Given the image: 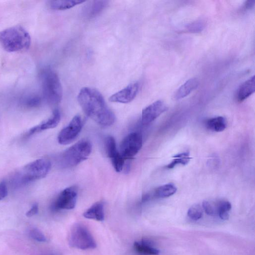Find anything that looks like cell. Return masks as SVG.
Segmentation results:
<instances>
[{
  "label": "cell",
  "mask_w": 255,
  "mask_h": 255,
  "mask_svg": "<svg viewBox=\"0 0 255 255\" xmlns=\"http://www.w3.org/2000/svg\"><path fill=\"white\" fill-rule=\"evenodd\" d=\"M177 191L175 186L168 184L158 188L155 191L154 196L158 198H167L175 194Z\"/></svg>",
  "instance_id": "cell-22"
},
{
  "label": "cell",
  "mask_w": 255,
  "mask_h": 255,
  "mask_svg": "<svg viewBox=\"0 0 255 255\" xmlns=\"http://www.w3.org/2000/svg\"><path fill=\"white\" fill-rule=\"evenodd\" d=\"M134 247L138 253L144 255H158L160 253V251L153 247L151 243L148 240L136 242Z\"/></svg>",
  "instance_id": "cell-19"
},
{
  "label": "cell",
  "mask_w": 255,
  "mask_h": 255,
  "mask_svg": "<svg viewBox=\"0 0 255 255\" xmlns=\"http://www.w3.org/2000/svg\"><path fill=\"white\" fill-rule=\"evenodd\" d=\"M206 22L203 20H197L188 24L186 29L192 33H199L202 32L206 27Z\"/></svg>",
  "instance_id": "cell-25"
},
{
  "label": "cell",
  "mask_w": 255,
  "mask_h": 255,
  "mask_svg": "<svg viewBox=\"0 0 255 255\" xmlns=\"http://www.w3.org/2000/svg\"><path fill=\"white\" fill-rule=\"evenodd\" d=\"M68 243L70 247L83 250L95 249L96 243L85 225L75 223L70 229L68 235Z\"/></svg>",
  "instance_id": "cell-6"
},
{
  "label": "cell",
  "mask_w": 255,
  "mask_h": 255,
  "mask_svg": "<svg viewBox=\"0 0 255 255\" xmlns=\"http://www.w3.org/2000/svg\"><path fill=\"white\" fill-rule=\"evenodd\" d=\"M92 146L90 141L81 140L64 151L60 156L61 165L65 168L78 166L91 154Z\"/></svg>",
  "instance_id": "cell-5"
},
{
  "label": "cell",
  "mask_w": 255,
  "mask_h": 255,
  "mask_svg": "<svg viewBox=\"0 0 255 255\" xmlns=\"http://www.w3.org/2000/svg\"><path fill=\"white\" fill-rule=\"evenodd\" d=\"M108 5L107 1H94L86 6L84 12L86 17L92 18L103 12Z\"/></svg>",
  "instance_id": "cell-16"
},
{
  "label": "cell",
  "mask_w": 255,
  "mask_h": 255,
  "mask_svg": "<svg viewBox=\"0 0 255 255\" xmlns=\"http://www.w3.org/2000/svg\"><path fill=\"white\" fill-rule=\"evenodd\" d=\"M255 76L244 83L238 89L236 97L239 103H242L255 92Z\"/></svg>",
  "instance_id": "cell-15"
},
{
  "label": "cell",
  "mask_w": 255,
  "mask_h": 255,
  "mask_svg": "<svg viewBox=\"0 0 255 255\" xmlns=\"http://www.w3.org/2000/svg\"><path fill=\"white\" fill-rule=\"evenodd\" d=\"M82 0H57L48 2V7L55 10H65L85 3Z\"/></svg>",
  "instance_id": "cell-18"
},
{
  "label": "cell",
  "mask_w": 255,
  "mask_h": 255,
  "mask_svg": "<svg viewBox=\"0 0 255 255\" xmlns=\"http://www.w3.org/2000/svg\"><path fill=\"white\" fill-rule=\"evenodd\" d=\"M188 215L191 219L196 221L202 217L203 211L199 206L195 205L189 209L188 212Z\"/></svg>",
  "instance_id": "cell-26"
},
{
  "label": "cell",
  "mask_w": 255,
  "mask_h": 255,
  "mask_svg": "<svg viewBox=\"0 0 255 255\" xmlns=\"http://www.w3.org/2000/svg\"><path fill=\"white\" fill-rule=\"evenodd\" d=\"M31 43L29 33L20 25L0 32V44L8 52L27 50Z\"/></svg>",
  "instance_id": "cell-3"
},
{
  "label": "cell",
  "mask_w": 255,
  "mask_h": 255,
  "mask_svg": "<svg viewBox=\"0 0 255 255\" xmlns=\"http://www.w3.org/2000/svg\"><path fill=\"white\" fill-rule=\"evenodd\" d=\"M216 214L222 220H227L229 217V212L232 209L231 203L226 200H221L215 204Z\"/></svg>",
  "instance_id": "cell-21"
},
{
  "label": "cell",
  "mask_w": 255,
  "mask_h": 255,
  "mask_svg": "<svg viewBox=\"0 0 255 255\" xmlns=\"http://www.w3.org/2000/svg\"><path fill=\"white\" fill-rule=\"evenodd\" d=\"M8 190L7 185L5 182L0 183V200L4 199L8 195Z\"/></svg>",
  "instance_id": "cell-29"
},
{
  "label": "cell",
  "mask_w": 255,
  "mask_h": 255,
  "mask_svg": "<svg viewBox=\"0 0 255 255\" xmlns=\"http://www.w3.org/2000/svg\"><path fill=\"white\" fill-rule=\"evenodd\" d=\"M39 212V205L38 203H35L31 209L26 213V216L29 217L37 215Z\"/></svg>",
  "instance_id": "cell-30"
},
{
  "label": "cell",
  "mask_w": 255,
  "mask_h": 255,
  "mask_svg": "<svg viewBox=\"0 0 255 255\" xmlns=\"http://www.w3.org/2000/svg\"><path fill=\"white\" fill-rule=\"evenodd\" d=\"M140 88L138 83H132L127 87L112 95L109 98L111 103L128 104L136 97Z\"/></svg>",
  "instance_id": "cell-11"
},
{
  "label": "cell",
  "mask_w": 255,
  "mask_h": 255,
  "mask_svg": "<svg viewBox=\"0 0 255 255\" xmlns=\"http://www.w3.org/2000/svg\"><path fill=\"white\" fill-rule=\"evenodd\" d=\"M202 207L206 213L211 216L216 215L215 205L209 201H205L202 203Z\"/></svg>",
  "instance_id": "cell-28"
},
{
  "label": "cell",
  "mask_w": 255,
  "mask_h": 255,
  "mask_svg": "<svg viewBox=\"0 0 255 255\" xmlns=\"http://www.w3.org/2000/svg\"><path fill=\"white\" fill-rule=\"evenodd\" d=\"M209 129L216 132L223 131L227 127V121L225 118L218 116L209 119L206 122Z\"/></svg>",
  "instance_id": "cell-20"
},
{
  "label": "cell",
  "mask_w": 255,
  "mask_h": 255,
  "mask_svg": "<svg viewBox=\"0 0 255 255\" xmlns=\"http://www.w3.org/2000/svg\"><path fill=\"white\" fill-rule=\"evenodd\" d=\"M173 160L166 168L168 169H172L178 165L186 166L188 165L191 160L190 158V153L189 151L181 153L173 157Z\"/></svg>",
  "instance_id": "cell-23"
},
{
  "label": "cell",
  "mask_w": 255,
  "mask_h": 255,
  "mask_svg": "<svg viewBox=\"0 0 255 255\" xmlns=\"http://www.w3.org/2000/svg\"><path fill=\"white\" fill-rule=\"evenodd\" d=\"M199 85V82L196 79H191L187 81L176 91L174 98L177 100L182 99L195 90Z\"/></svg>",
  "instance_id": "cell-17"
},
{
  "label": "cell",
  "mask_w": 255,
  "mask_h": 255,
  "mask_svg": "<svg viewBox=\"0 0 255 255\" xmlns=\"http://www.w3.org/2000/svg\"><path fill=\"white\" fill-rule=\"evenodd\" d=\"M78 100L85 114L98 125L109 127L115 123L114 114L106 105L103 96L96 89L82 88Z\"/></svg>",
  "instance_id": "cell-1"
},
{
  "label": "cell",
  "mask_w": 255,
  "mask_h": 255,
  "mask_svg": "<svg viewBox=\"0 0 255 255\" xmlns=\"http://www.w3.org/2000/svg\"><path fill=\"white\" fill-rule=\"evenodd\" d=\"M82 128V117L79 115H76L59 133L58 137L59 143L63 145L70 144L79 136Z\"/></svg>",
  "instance_id": "cell-9"
},
{
  "label": "cell",
  "mask_w": 255,
  "mask_h": 255,
  "mask_svg": "<svg viewBox=\"0 0 255 255\" xmlns=\"http://www.w3.org/2000/svg\"><path fill=\"white\" fill-rule=\"evenodd\" d=\"M61 120V114L58 109H56L50 118L37 125L25 134V137H30L35 134L43 131L55 128L60 123Z\"/></svg>",
  "instance_id": "cell-13"
},
{
  "label": "cell",
  "mask_w": 255,
  "mask_h": 255,
  "mask_svg": "<svg viewBox=\"0 0 255 255\" xmlns=\"http://www.w3.org/2000/svg\"><path fill=\"white\" fill-rule=\"evenodd\" d=\"M106 151L108 157L110 159L112 165L117 172H121L125 166V159L118 150L115 139L109 136L105 142Z\"/></svg>",
  "instance_id": "cell-10"
},
{
  "label": "cell",
  "mask_w": 255,
  "mask_h": 255,
  "mask_svg": "<svg viewBox=\"0 0 255 255\" xmlns=\"http://www.w3.org/2000/svg\"><path fill=\"white\" fill-rule=\"evenodd\" d=\"M255 5V1H248L245 4V8L246 9H250L252 8Z\"/></svg>",
  "instance_id": "cell-31"
},
{
  "label": "cell",
  "mask_w": 255,
  "mask_h": 255,
  "mask_svg": "<svg viewBox=\"0 0 255 255\" xmlns=\"http://www.w3.org/2000/svg\"><path fill=\"white\" fill-rule=\"evenodd\" d=\"M78 190L75 187H70L63 190L52 204L54 211L71 210L75 208L78 199Z\"/></svg>",
  "instance_id": "cell-8"
},
{
  "label": "cell",
  "mask_w": 255,
  "mask_h": 255,
  "mask_svg": "<svg viewBox=\"0 0 255 255\" xmlns=\"http://www.w3.org/2000/svg\"><path fill=\"white\" fill-rule=\"evenodd\" d=\"M142 145V135L138 132H133L123 140L120 144L119 152L125 160L130 159L138 154Z\"/></svg>",
  "instance_id": "cell-7"
},
{
  "label": "cell",
  "mask_w": 255,
  "mask_h": 255,
  "mask_svg": "<svg viewBox=\"0 0 255 255\" xmlns=\"http://www.w3.org/2000/svg\"><path fill=\"white\" fill-rule=\"evenodd\" d=\"M84 216L87 219L103 221L105 219L104 202L98 201L93 204L85 212Z\"/></svg>",
  "instance_id": "cell-14"
},
{
  "label": "cell",
  "mask_w": 255,
  "mask_h": 255,
  "mask_svg": "<svg viewBox=\"0 0 255 255\" xmlns=\"http://www.w3.org/2000/svg\"><path fill=\"white\" fill-rule=\"evenodd\" d=\"M50 168L51 163L48 159L37 160L17 171L12 177V184L15 188H20L42 179L48 173Z\"/></svg>",
  "instance_id": "cell-2"
},
{
  "label": "cell",
  "mask_w": 255,
  "mask_h": 255,
  "mask_svg": "<svg viewBox=\"0 0 255 255\" xmlns=\"http://www.w3.org/2000/svg\"><path fill=\"white\" fill-rule=\"evenodd\" d=\"M43 98L50 106L59 105L63 98V88L59 76L50 69L45 70L42 75Z\"/></svg>",
  "instance_id": "cell-4"
},
{
  "label": "cell",
  "mask_w": 255,
  "mask_h": 255,
  "mask_svg": "<svg viewBox=\"0 0 255 255\" xmlns=\"http://www.w3.org/2000/svg\"><path fill=\"white\" fill-rule=\"evenodd\" d=\"M46 255H61L57 252H50L49 253H48Z\"/></svg>",
  "instance_id": "cell-32"
},
{
  "label": "cell",
  "mask_w": 255,
  "mask_h": 255,
  "mask_svg": "<svg viewBox=\"0 0 255 255\" xmlns=\"http://www.w3.org/2000/svg\"><path fill=\"white\" fill-rule=\"evenodd\" d=\"M30 237L40 242H45L47 241L44 235L38 228H33L30 232Z\"/></svg>",
  "instance_id": "cell-27"
},
{
  "label": "cell",
  "mask_w": 255,
  "mask_h": 255,
  "mask_svg": "<svg viewBox=\"0 0 255 255\" xmlns=\"http://www.w3.org/2000/svg\"><path fill=\"white\" fill-rule=\"evenodd\" d=\"M167 110L168 107L163 101L158 100L143 110L142 124L145 125L150 124Z\"/></svg>",
  "instance_id": "cell-12"
},
{
  "label": "cell",
  "mask_w": 255,
  "mask_h": 255,
  "mask_svg": "<svg viewBox=\"0 0 255 255\" xmlns=\"http://www.w3.org/2000/svg\"><path fill=\"white\" fill-rule=\"evenodd\" d=\"M42 103L41 97L37 95H31L25 97L22 100V105L27 108H35L39 107Z\"/></svg>",
  "instance_id": "cell-24"
}]
</instances>
